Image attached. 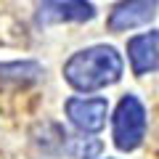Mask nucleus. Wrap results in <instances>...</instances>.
Listing matches in <instances>:
<instances>
[{
  "label": "nucleus",
  "mask_w": 159,
  "mask_h": 159,
  "mask_svg": "<svg viewBox=\"0 0 159 159\" xmlns=\"http://www.w3.org/2000/svg\"><path fill=\"white\" fill-rule=\"evenodd\" d=\"M64 77L74 90H101L122 77V58L111 45H93L64 64Z\"/></svg>",
  "instance_id": "1"
},
{
  "label": "nucleus",
  "mask_w": 159,
  "mask_h": 159,
  "mask_svg": "<svg viewBox=\"0 0 159 159\" xmlns=\"http://www.w3.org/2000/svg\"><path fill=\"white\" fill-rule=\"evenodd\" d=\"M146 135V109L135 96H125L114 111V143L119 151H135Z\"/></svg>",
  "instance_id": "2"
},
{
  "label": "nucleus",
  "mask_w": 159,
  "mask_h": 159,
  "mask_svg": "<svg viewBox=\"0 0 159 159\" xmlns=\"http://www.w3.org/2000/svg\"><path fill=\"white\" fill-rule=\"evenodd\" d=\"M34 19L43 27L64 21H90L96 16V8L88 0H32Z\"/></svg>",
  "instance_id": "3"
},
{
  "label": "nucleus",
  "mask_w": 159,
  "mask_h": 159,
  "mask_svg": "<svg viewBox=\"0 0 159 159\" xmlns=\"http://www.w3.org/2000/svg\"><path fill=\"white\" fill-rule=\"evenodd\" d=\"M159 11V0H119L109 13V29L125 32L148 24Z\"/></svg>",
  "instance_id": "4"
},
{
  "label": "nucleus",
  "mask_w": 159,
  "mask_h": 159,
  "mask_svg": "<svg viewBox=\"0 0 159 159\" xmlns=\"http://www.w3.org/2000/svg\"><path fill=\"white\" fill-rule=\"evenodd\" d=\"M64 109H66L69 122L80 133H98L106 125V98H69Z\"/></svg>",
  "instance_id": "5"
},
{
  "label": "nucleus",
  "mask_w": 159,
  "mask_h": 159,
  "mask_svg": "<svg viewBox=\"0 0 159 159\" xmlns=\"http://www.w3.org/2000/svg\"><path fill=\"white\" fill-rule=\"evenodd\" d=\"M127 56L135 74H146L159 69V32L138 34L127 43Z\"/></svg>",
  "instance_id": "6"
},
{
  "label": "nucleus",
  "mask_w": 159,
  "mask_h": 159,
  "mask_svg": "<svg viewBox=\"0 0 159 159\" xmlns=\"http://www.w3.org/2000/svg\"><path fill=\"white\" fill-rule=\"evenodd\" d=\"M40 77H43V66L37 61L0 64V90H21L34 85Z\"/></svg>",
  "instance_id": "7"
},
{
  "label": "nucleus",
  "mask_w": 159,
  "mask_h": 159,
  "mask_svg": "<svg viewBox=\"0 0 159 159\" xmlns=\"http://www.w3.org/2000/svg\"><path fill=\"white\" fill-rule=\"evenodd\" d=\"M64 143H66V151L77 159H93L98 151H101V143L90 141V138H69L64 135Z\"/></svg>",
  "instance_id": "8"
}]
</instances>
